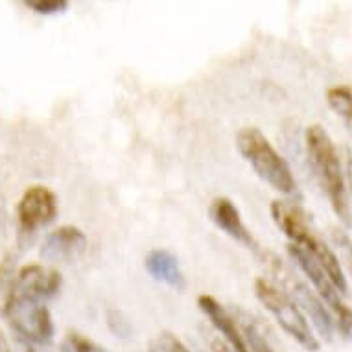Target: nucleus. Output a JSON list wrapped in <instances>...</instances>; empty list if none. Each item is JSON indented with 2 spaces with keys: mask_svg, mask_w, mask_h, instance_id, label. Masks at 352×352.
Here are the masks:
<instances>
[{
  "mask_svg": "<svg viewBox=\"0 0 352 352\" xmlns=\"http://www.w3.org/2000/svg\"><path fill=\"white\" fill-rule=\"evenodd\" d=\"M306 153L312 170L318 177L319 185L323 188L330 201V207L340 218V221L346 229L352 227V210L349 196H346L345 175L341 168L340 153L336 150L330 135L319 124L306 127L305 133Z\"/></svg>",
  "mask_w": 352,
  "mask_h": 352,
  "instance_id": "obj_1",
  "label": "nucleus"
},
{
  "mask_svg": "<svg viewBox=\"0 0 352 352\" xmlns=\"http://www.w3.org/2000/svg\"><path fill=\"white\" fill-rule=\"evenodd\" d=\"M270 212H272L273 221L292 240V243L302 249L308 256H312L321 266V270L327 273V277L334 284L336 289L345 295L349 286H346V278L340 266V258L330 251V248H327V243L314 232L312 227L308 226V218L302 212V208L297 207L295 203L275 199L272 201Z\"/></svg>",
  "mask_w": 352,
  "mask_h": 352,
  "instance_id": "obj_2",
  "label": "nucleus"
},
{
  "mask_svg": "<svg viewBox=\"0 0 352 352\" xmlns=\"http://www.w3.org/2000/svg\"><path fill=\"white\" fill-rule=\"evenodd\" d=\"M236 148L260 179L266 181L273 190L286 196L297 192V181L292 168L258 127H242L236 133Z\"/></svg>",
  "mask_w": 352,
  "mask_h": 352,
  "instance_id": "obj_3",
  "label": "nucleus"
},
{
  "mask_svg": "<svg viewBox=\"0 0 352 352\" xmlns=\"http://www.w3.org/2000/svg\"><path fill=\"white\" fill-rule=\"evenodd\" d=\"M254 295L289 338H294L308 352L319 351L318 338L314 336L302 310L295 305L289 295L278 289L272 280L262 277L254 280Z\"/></svg>",
  "mask_w": 352,
  "mask_h": 352,
  "instance_id": "obj_4",
  "label": "nucleus"
},
{
  "mask_svg": "<svg viewBox=\"0 0 352 352\" xmlns=\"http://www.w3.org/2000/svg\"><path fill=\"white\" fill-rule=\"evenodd\" d=\"M258 258L266 264L270 273L275 275V277L280 280L283 288L286 289L284 294L289 295V297L294 299L295 305L299 306V308H302L306 316L312 319L314 327L318 329L319 334L323 336L327 341L332 340L336 327L334 318H332L329 310L324 308V302L321 300V297L314 294L312 289L308 288L302 280L297 278V275H294V273L289 272L288 267L284 266L283 260L278 258L275 253L262 249L258 254Z\"/></svg>",
  "mask_w": 352,
  "mask_h": 352,
  "instance_id": "obj_5",
  "label": "nucleus"
},
{
  "mask_svg": "<svg viewBox=\"0 0 352 352\" xmlns=\"http://www.w3.org/2000/svg\"><path fill=\"white\" fill-rule=\"evenodd\" d=\"M2 316L26 345H45L52 341V316L39 300L8 292L2 305Z\"/></svg>",
  "mask_w": 352,
  "mask_h": 352,
  "instance_id": "obj_6",
  "label": "nucleus"
},
{
  "mask_svg": "<svg viewBox=\"0 0 352 352\" xmlns=\"http://www.w3.org/2000/svg\"><path fill=\"white\" fill-rule=\"evenodd\" d=\"M58 216V197L48 186L32 185L17 203L19 227L23 232H35L52 223Z\"/></svg>",
  "mask_w": 352,
  "mask_h": 352,
  "instance_id": "obj_7",
  "label": "nucleus"
},
{
  "mask_svg": "<svg viewBox=\"0 0 352 352\" xmlns=\"http://www.w3.org/2000/svg\"><path fill=\"white\" fill-rule=\"evenodd\" d=\"M61 288V273L56 267L43 264H26L13 275L10 292L12 294L41 300L56 295Z\"/></svg>",
  "mask_w": 352,
  "mask_h": 352,
  "instance_id": "obj_8",
  "label": "nucleus"
},
{
  "mask_svg": "<svg viewBox=\"0 0 352 352\" xmlns=\"http://www.w3.org/2000/svg\"><path fill=\"white\" fill-rule=\"evenodd\" d=\"M208 216H210L212 223L218 227L219 231H223L234 242L242 243L243 248H248L249 251H253L258 256L262 248L256 242V238L253 236V232L245 227L242 216H240V210L229 197H214L210 207H208Z\"/></svg>",
  "mask_w": 352,
  "mask_h": 352,
  "instance_id": "obj_9",
  "label": "nucleus"
},
{
  "mask_svg": "<svg viewBox=\"0 0 352 352\" xmlns=\"http://www.w3.org/2000/svg\"><path fill=\"white\" fill-rule=\"evenodd\" d=\"M288 254L292 256V260H294L295 264L299 266L300 272L308 277V280L312 283L314 289L318 292L321 300L327 302V305L332 308L336 319H340L341 316H345V314L351 310V308L341 300L340 292L336 289L334 284L330 283V278L327 277V273L321 270V266H319L312 256H308L302 249H299L297 245H294V243H289L288 245Z\"/></svg>",
  "mask_w": 352,
  "mask_h": 352,
  "instance_id": "obj_10",
  "label": "nucleus"
},
{
  "mask_svg": "<svg viewBox=\"0 0 352 352\" xmlns=\"http://www.w3.org/2000/svg\"><path fill=\"white\" fill-rule=\"evenodd\" d=\"M85 232L72 226H63L52 231L41 245V256L50 262H72L85 253Z\"/></svg>",
  "mask_w": 352,
  "mask_h": 352,
  "instance_id": "obj_11",
  "label": "nucleus"
},
{
  "mask_svg": "<svg viewBox=\"0 0 352 352\" xmlns=\"http://www.w3.org/2000/svg\"><path fill=\"white\" fill-rule=\"evenodd\" d=\"M197 306L210 319L212 327L221 334V340L231 346L232 352H249L245 343H243L242 332H240L236 319L232 318V314L227 310L226 306H221L212 295L207 294L197 297Z\"/></svg>",
  "mask_w": 352,
  "mask_h": 352,
  "instance_id": "obj_12",
  "label": "nucleus"
},
{
  "mask_svg": "<svg viewBox=\"0 0 352 352\" xmlns=\"http://www.w3.org/2000/svg\"><path fill=\"white\" fill-rule=\"evenodd\" d=\"M144 267L157 283L166 284L175 292H183L186 288V277L179 266V258L168 249L150 251L146 254Z\"/></svg>",
  "mask_w": 352,
  "mask_h": 352,
  "instance_id": "obj_13",
  "label": "nucleus"
},
{
  "mask_svg": "<svg viewBox=\"0 0 352 352\" xmlns=\"http://www.w3.org/2000/svg\"><path fill=\"white\" fill-rule=\"evenodd\" d=\"M231 314L232 318L236 319L243 343L249 352H277L272 345V338L267 336L266 327L258 318H254L253 314H249L240 306H234Z\"/></svg>",
  "mask_w": 352,
  "mask_h": 352,
  "instance_id": "obj_14",
  "label": "nucleus"
},
{
  "mask_svg": "<svg viewBox=\"0 0 352 352\" xmlns=\"http://www.w3.org/2000/svg\"><path fill=\"white\" fill-rule=\"evenodd\" d=\"M330 109L345 122L349 131L352 133V87L349 85H334L327 91Z\"/></svg>",
  "mask_w": 352,
  "mask_h": 352,
  "instance_id": "obj_15",
  "label": "nucleus"
},
{
  "mask_svg": "<svg viewBox=\"0 0 352 352\" xmlns=\"http://www.w3.org/2000/svg\"><path fill=\"white\" fill-rule=\"evenodd\" d=\"M150 352H190L188 346L170 332H162L150 343Z\"/></svg>",
  "mask_w": 352,
  "mask_h": 352,
  "instance_id": "obj_16",
  "label": "nucleus"
},
{
  "mask_svg": "<svg viewBox=\"0 0 352 352\" xmlns=\"http://www.w3.org/2000/svg\"><path fill=\"white\" fill-rule=\"evenodd\" d=\"M63 352H102L98 346L94 345L93 341L85 338L80 332H67V340H65Z\"/></svg>",
  "mask_w": 352,
  "mask_h": 352,
  "instance_id": "obj_17",
  "label": "nucleus"
},
{
  "mask_svg": "<svg viewBox=\"0 0 352 352\" xmlns=\"http://www.w3.org/2000/svg\"><path fill=\"white\" fill-rule=\"evenodd\" d=\"M24 6L41 15H50V13L65 12L69 8V2L67 0H28L24 2Z\"/></svg>",
  "mask_w": 352,
  "mask_h": 352,
  "instance_id": "obj_18",
  "label": "nucleus"
},
{
  "mask_svg": "<svg viewBox=\"0 0 352 352\" xmlns=\"http://www.w3.org/2000/svg\"><path fill=\"white\" fill-rule=\"evenodd\" d=\"M332 238H334L336 245L340 248L343 262L346 264V270H349V273L352 275V240L346 236V232L338 231V229L332 231Z\"/></svg>",
  "mask_w": 352,
  "mask_h": 352,
  "instance_id": "obj_19",
  "label": "nucleus"
},
{
  "mask_svg": "<svg viewBox=\"0 0 352 352\" xmlns=\"http://www.w3.org/2000/svg\"><path fill=\"white\" fill-rule=\"evenodd\" d=\"M210 349H212V352H232L231 346L227 345L221 338H214V340L210 341Z\"/></svg>",
  "mask_w": 352,
  "mask_h": 352,
  "instance_id": "obj_20",
  "label": "nucleus"
},
{
  "mask_svg": "<svg viewBox=\"0 0 352 352\" xmlns=\"http://www.w3.org/2000/svg\"><path fill=\"white\" fill-rule=\"evenodd\" d=\"M0 352H12V349H10V345H8L6 338H4L2 332H0Z\"/></svg>",
  "mask_w": 352,
  "mask_h": 352,
  "instance_id": "obj_21",
  "label": "nucleus"
},
{
  "mask_svg": "<svg viewBox=\"0 0 352 352\" xmlns=\"http://www.w3.org/2000/svg\"><path fill=\"white\" fill-rule=\"evenodd\" d=\"M2 223H4V212H2V208H0V229H2Z\"/></svg>",
  "mask_w": 352,
  "mask_h": 352,
  "instance_id": "obj_22",
  "label": "nucleus"
}]
</instances>
